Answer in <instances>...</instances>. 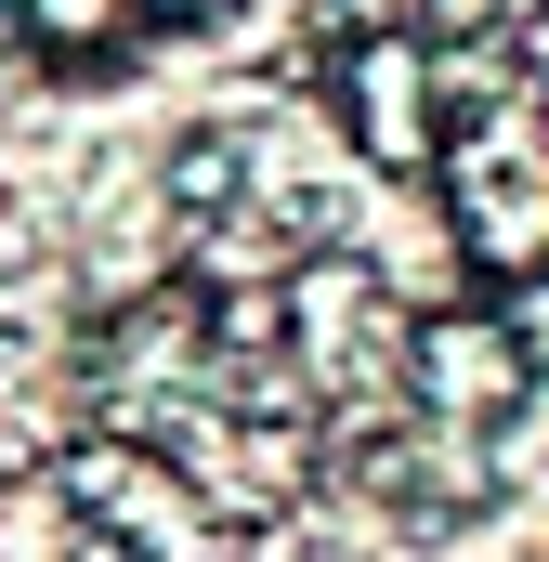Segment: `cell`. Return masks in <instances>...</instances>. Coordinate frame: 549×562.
I'll return each mask as SVG.
<instances>
[{"instance_id":"1","label":"cell","mask_w":549,"mask_h":562,"mask_svg":"<svg viewBox=\"0 0 549 562\" xmlns=\"http://www.w3.org/2000/svg\"><path fill=\"white\" fill-rule=\"evenodd\" d=\"M445 92H458V119L432 132L445 236L484 301H524L549 288V79L537 53H458Z\"/></svg>"},{"instance_id":"2","label":"cell","mask_w":549,"mask_h":562,"mask_svg":"<svg viewBox=\"0 0 549 562\" xmlns=\"http://www.w3.org/2000/svg\"><path fill=\"white\" fill-rule=\"evenodd\" d=\"M53 510H66L79 562H249L262 550L249 510H223L183 458H157L132 431H79L53 458Z\"/></svg>"},{"instance_id":"3","label":"cell","mask_w":549,"mask_h":562,"mask_svg":"<svg viewBox=\"0 0 549 562\" xmlns=\"http://www.w3.org/2000/svg\"><path fill=\"white\" fill-rule=\"evenodd\" d=\"M393 380H406V406L445 445H484V431H511L537 406V340L511 314H484V301H445V314L393 327Z\"/></svg>"},{"instance_id":"4","label":"cell","mask_w":549,"mask_h":562,"mask_svg":"<svg viewBox=\"0 0 549 562\" xmlns=\"http://www.w3.org/2000/svg\"><path fill=\"white\" fill-rule=\"evenodd\" d=\"M327 105H340V132L367 144L380 170H432V132H445V53L406 40V26H354V40H327Z\"/></svg>"},{"instance_id":"5","label":"cell","mask_w":549,"mask_h":562,"mask_svg":"<svg viewBox=\"0 0 549 562\" xmlns=\"http://www.w3.org/2000/svg\"><path fill=\"white\" fill-rule=\"evenodd\" d=\"M236 0H0V26L40 53V66H119L144 40H197L223 26Z\"/></svg>"}]
</instances>
